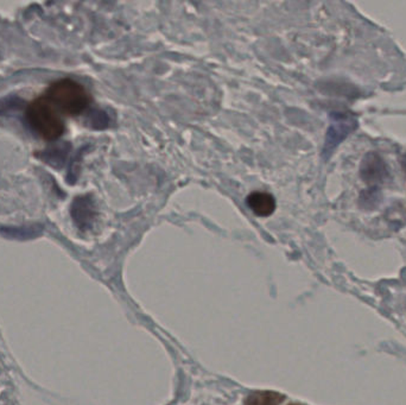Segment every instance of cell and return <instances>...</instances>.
I'll return each instance as SVG.
<instances>
[{
    "instance_id": "obj_1",
    "label": "cell",
    "mask_w": 406,
    "mask_h": 405,
    "mask_svg": "<svg viewBox=\"0 0 406 405\" xmlns=\"http://www.w3.org/2000/svg\"><path fill=\"white\" fill-rule=\"evenodd\" d=\"M26 120L38 135L46 140H59L66 130L57 109L46 97H37L26 107Z\"/></svg>"
},
{
    "instance_id": "obj_6",
    "label": "cell",
    "mask_w": 406,
    "mask_h": 405,
    "mask_svg": "<svg viewBox=\"0 0 406 405\" xmlns=\"http://www.w3.org/2000/svg\"><path fill=\"white\" fill-rule=\"evenodd\" d=\"M248 206L258 216H268L276 209V200L273 195L255 191L248 195Z\"/></svg>"
},
{
    "instance_id": "obj_4",
    "label": "cell",
    "mask_w": 406,
    "mask_h": 405,
    "mask_svg": "<svg viewBox=\"0 0 406 405\" xmlns=\"http://www.w3.org/2000/svg\"><path fill=\"white\" fill-rule=\"evenodd\" d=\"M360 178L372 188H377L389 176L385 160L377 152H367L360 163Z\"/></svg>"
},
{
    "instance_id": "obj_11",
    "label": "cell",
    "mask_w": 406,
    "mask_h": 405,
    "mask_svg": "<svg viewBox=\"0 0 406 405\" xmlns=\"http://www.w3.org/2000/svg\"><path fill=\"white\" fill-rule=\"evenodd\" d=\"M378 188H371L367 189V191H364L361 194L360 201L362 203V206L365 207H373L374 205H377L378 198H379V194H378Z\"/></svg>"
},
{
    "instance_id": "obj_5",
    "label": "cell",
    "mask_w": 406,
    "mask_h": 405,
    "mask_svg": "<svg viewBox=\"0 0 406 405\" xmlns=\"http://www.w3.org/2000/svg\"><path fill=\"white\" fill-rule=\"evenodd\" d=\"M94 214L95 211H94V205L91 198L87 196L75 198V201L71 206V216L80 228L84 229V228L91 227L94 220Z\"/></svg>"
},
{
    "instance_id": "obj_9",
    "label": "cell",
    "mask_w": 406,
    "mask_h": 405,
    "mask_svg": "<svg viewBox=\"0 0 406 405\" xmlns=\"http://www.w3.org/2000/svg\"><path fill=\"white\" fill-rule=\"evenodd\" d=\"M284 399V395L275 391H255L246 397L245 405H281Z\"/></svg>"
},
{
    "instance_id": "obj_8",
    "label": "cell",
    "mask_w": 406,
    "mask_h": 405,
    "mask_svg": "<svg viewBox=\"0 0 406 405\" xmlns=\"http://www.w3.org/2000/svg\"><path fill=\"white\" fill-rule=\"evenodd\" d=\"M43 227L39 225H33V226H24V227H1L0 228V234L6 236L8 239H19V241H26V239H34L36 236L42 234Z\"/></svg>"
},
{
    "instance_id": "obj_2",
    "label": "cell",
    "mask_w": 406,
    "mask_h": 405,
    "mask_svg": "<svg viewBox=\"0 0 406 405\" xmlns=\"http://www.w3.org/2000/svg\"><path fill=\"white\" fill-rule=\"evenodd\" d=\"M46 97L57 111L66 115H79L91 102V97L84 86L71 79H62L51 84Z\"/></svg>"
},
{
    "instance_id": "obj_3",
    "label": "cell",
    "mask_w": 406,
    "mask_h": 405,
    "mask_svg": "<svg viewBox=\"0 0 406 405\" xmlns=\"http://www.w3.org/2000/svg\"><path fill=\"white\" fill-rule=\"evenodd\" d=\"M358 127V119L352 113L336 112L331 113V126L327 132L326 143L323 148V155L329 156L340 144L342 143L348 135L356 131Z\"/></svg>"
},
{
    "instance_id": "obj_12",
    "label": "cell",
    "mask_w": 406,
    "mask_h": 405,
    "mask_svg": "<svg viewBox=\"0 0 406 405\" xmlns=\"http://www.w3.org/2000/svg\"><path fill=\"white\" fill-rule=\"evenodd\" d=\"M290 405H302V404H297V403H293V404H290Z\"/></svg>"
},
{
    "instance_id": "obj_10",
    "label": "cell",
    "mask_w": 406,
    "mask_h": 405,
    "mask_svg": "<svg viewBox=\"0 0 406 405\" xmlns=\"http://www.w3.org/2000/svg\"><path fill=\"white\" fill-rule=\"evenodd\" d=\"M26 105V102L19 97L10 95V97L0 99V115L12 113L15 111L21 110Z\"/></svg>"
},
{
    "instance_id": "obj_7",
    "label": "cell",
    "mask_w": 406,
    "mask_h": 405,
    "mask_svg": "<svg viewBox=\"0 0 406 405\" xmlns=\"http://www.w3.org/2000/svg\"><path fill=\"white\" fill-rule=\"evenodd\" d=\"M69 150H71L69 144L59 143L56 144V145H51L49 148L46 149L44 151L38 152V153H36V156L41 158L46 164H49L53 168H56V169H59L64 164Z\"/></svg>"
}]
</instances>
